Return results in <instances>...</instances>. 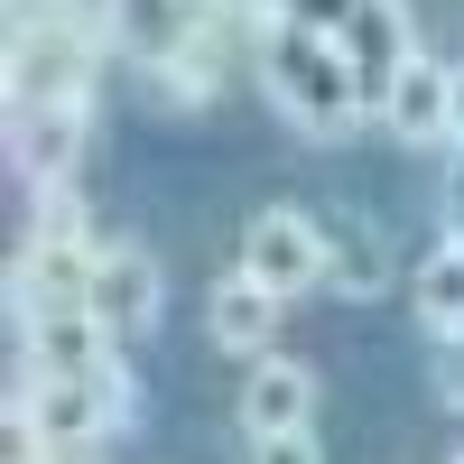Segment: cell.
Instances as JSON below:
<instances>
[{
	"label": "cell",
	"mask_w": 464,
	"mask_h": 464,
	"mask_svg": "<svg viewBox=\"0 0 464 464\" xmlns=\"http://www.w3.org/2000/svg\"><path fill=\"white\" fill-rule=\"evenodd\" d=\"M84 306L111 325V343H140L149 325H159V306H168V269L149 260L140 242H102V251H93V288H84Z\"/></svg>",
	"instance_id": "6"
},
{
	"label": "cell",
	"mask_w": 464,
	"mask_h": 464,
	"mask_svg": "<svg viewBox=\"0 0 464 464\" xmlns=\"http://www.w3.org/2000/svg\"><path fill=\"white\" fill-rule=\"evenodd\" d=\"M437 353H446V362H437V372H446V400L464 409V334H455V343H437Z\"/></svg>",
	"instance_id": "17"
},
{
	"label": "cell",
	"mask_w": 464,
	"mask_h": 464,
	"mask_svg": "<svg viewBox=\"0 0 464 464\" xmlns=\"http://www.w3.org/2000/svg\"><path fill=\"white\" fill-rule=\"evenodd\" d=\"M446 214H455V242H464V168L446 177Z\"/></svg>",
	"instance_id": "19"
},
{
	"label": "cell",
	"mask_w": 464,
	"mask_h": 464,
	"mask_svg": "<svg viewBox=\"0 0 464 464\" xmlns=\"http://www.w3.org/2000/svg\"><path fill=\"white\" fill-rule=\"evenodd\" d=\"M446 140L464 149V65H455V102H446Z\"/></svg>",
	"instance_id": "18"
},
{
	"label": "cell",
	"mask_w": 464,
	"mask_h": 464,
	"mask_svg": "<svg viewBox=\"0 0 464 464\" xmlns=\"http://www.w3.org/2000/svg\"><path fill=\"white\" fill-rule=\"evenodd\" d=\"M242 269H251L269 297L316 288V279H325V223L306 214V205H260V214L242 223Z\"/></svg>",
	"instance_id": "3"
},
{
	"label": "cell",
	"mask_w": 464,
	"mask_h": 464,
	"mask_svg": "<svg viewBox=\"0 0 464 464\" xmlns=\"http://www.w3.org/2000/svg\"><path fill=\"white\" fill-rule=\"evenodd\" d=\"M446 102H455V65H437L428 47H418L400 65V84L381 93V121H391L400 140H446Z\"/></svg>",
	"instance_id": "13"
},
{
	"label": "cell",
	"mask_w": 464,
	"mask_h": 464,
	"mask_svg": "<svg viewBox=\"0 0 464 464\" xmlns=\"http://www.w3.org/2000/svg\"><path fill=\"white\" fill-rule=\"evenodd\" d=\"M214 10H223V0H111V56H130V65H168Z\"/></svg>",
	"instance_id": "9"
},
{
	"label": "cell",
	"mask_w": 464,
	"mask_h": 464,
	"mask_svg": "<svg viewBox=\"0 0 464 464\" xmlns=\"http://www.w3.org/2000/svg\"><path fill=\"white\" fill-rule=\"evenodd\" d=\"M84 130H93V102L84 93H56V102H10V159L37 196L74 186V159H84Z\"/></svg>",
	"instance_id": "4"
},
{
	"label": "cell",
	"mask_w": 464,
	"mask_h": 464,
	"mask_svg": "<svg viewBox=\"0 0 464 464\" xmlns=\"http://www.w3.org/2000/svg\"><path fill=\"white\" fill-rule=\"evenodd\" d=\"M251 464H325L316 428H288V437H251Z\"/></svg>",
	"instance_id": "16"
},
{
	"label": "cell",
	"mask_w": 464,
	"mask_h": 464,
	"mask_svg": "<svg viewBox=\"0 0 464 464\" xmlns=\"http://www.w3.org/2000/svg\"><path fill=\"white\" fill-rule=\"evenodd\" d=\"M343 56H353V74H362V102L381 111V93L400 84V65L418 56V37H409V19H400V0H353V19H343Z\"/></svg>",
	"instance_id": "10"
},
{
	"label": "cell",
	"mask_w": 464,
	"mask_h": 464,
	"mask_svg": "<svg viewBox=\"0 0 464 464\" xmlns=\"http://www.w3.org/2000/svg\"><path fill=\"white\" fill-rule=\"evenodd\" d=\"M93 381H102V400H111V428H140V372H130L121 353H111Z\"/></svg>",
	"instance_id": "15"
},
{
	"label": "cell",
	"mask_w": 464,
	"mask_h": 464,
	"mask_svg": "<svg viewBox=\"0 0 464 464\" xmlns=\"http://www.w3.org/2000/svg\"><path fill=\"white\" fill-rule=\"evenodd\" d=\"M251 47V19L242 10H214L186 47L168 56V65H149V84H159V102L168 111H214L223 102V84H232V56Z\"/></svg>",
	"instance_id": "5"
},
{
	"label": "cell",
	"mask_w": 464,
	"mask_h": 464,
	"mask_svg": "<svg viewBox=\"0 0 464 464\" xmlns=\"http://www.w3.org/2000/svg\"><path fill=\"white\" fill-rule=\"evenodd\" d=\"M251 65H260L269 102H279L297 130H316V140H343L372 111L353 56H343V37H325V28H260L251 19Z\"/></svg>",
	"instance_id": "1"
},
{
	"label": "cell",
	"mask_w": 464,
	"mask_h": 464,
	"mask_svg": "<svg viewBox=\"0 0 464 464\" xmlns=\"http://www.w3.org/2000/svg\"><path fill=\"white\" fill-rule=\"evenodd\" d=\"M10 428H28L47 455H93L102 437H121L111 428V400H102V381H47V372H28V391L10 400Z\"/></svg>",
	"instance_id": "2"
},
{
	"label": "cell",
	"mask_w": 464,
	"mask_h": 464,
	"mask_svg": "<svg viewBox=\"0 0 464 464\" xmlns=\"http://www.w3.org/2000/svg\"><path fill=\"white\" fill-rule=\"evenodd\" d=\"M232 418H242V437H288V428H316V372L288 362V353H260L242 372V400H232Z\"/></svg>",
	"instance_id": "7"
},
{
	"label": "cell",
	"mask_w": 464,
	"mask_h": 464,
	"mask_svg": "<svg viewBox=\"0 0 464 464\" xmlns=\"http://www.w3.org/2000/svg\"><path fill=\"white\" fill-rule=\"evenodd\" d=\"M19 353H28V372H47V381H93L121 343H111V325L93 316V306H56V316H37L19 334Z\"/></svg>",
	"instance_id": "8"
},
{
	"label": "cell",
	"mask_w": 464,
	"mask_h": 464,
	"mask_svg": "<svg viewBox=\"0 0 464 464\" xmlns=\"http://www.w3.org/2000/svg\"><path fill=\"white\" fill-rule=\"evenodd\" d=\"M279 306H288V297H269L251 269H232V279H214V297H205V334L223 343V353L260 362V353H269V334H279Z\"/></svg>",
	"instance_id": "12"
},
{
	"label": "cell",
	"mask_w": 464,
	"mask_h": 464,
	"mask_svg": "<svg viewBox=\"0 0 464 464\" xmlns=\"http://www.w3.org/2000/svg\"><path fill=\"white\" fill-rule=\"evenodd\" d=\"M409 316L428 325L437 343L464 334V242H437L428 260H418V279H409Z\"/></svg>",
	"instance_id": "14"
},
{
	"label": "cell",
	"mask_w": 464,
	"mask_h": 464,
	"mask_svg": "<svg viewBox=\"0 0 464 464\" xmlns=\"http://www.w3.org/2000/svg\"><path fill=\"white\" fill-rule=\"evenodd\" d=\"M316 223H325V279H334V297L372 306L381 288H391V242H381V223L353 214V205H334V214H316Z\"/></svg>",
	"instance_id": "11"
}]
</instances>
